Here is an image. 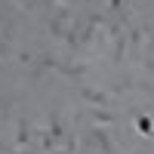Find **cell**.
I'll return each instance as SVG.
<instances>
[{"label":"cell","instance_id":"52a82bcc","mask_svg":"<svg viewBox=\"0 0 154 154\" xmlns=\"http://www.w3.org/2000/svg\"><path fill=\"white\" fill-rule=\"evenodd\" d=\"M105 9L108 12H120L123 9V0H105Z\"/></svg>","mask_w":154,"mask_h":154},{"label":"cell","instance_id":"6da1fadb","mask_svg":"<svg viewBox=\"0 0 154 154\" xmlns=\"http://www.w3.org/2000/svg\"><path fill=\"white\" fill-rule=\"evenodd\" d=\"M80 96H83L86 102H93L96 108L111 105V96H108V93H102V89H93V86H80Z\"/></svg>","mask_w":154,"mask_h":154},{"label":"cell","instance_id":"7a4b0ae2","mask_svg":"<svg viewBox=\"0 0 154 154\" xmlns=\"http://www.w3.org/2000/svg\"><path fill=\"white\" fill-rule=\"evenodd\" d=\"M59 71L65 77H71V80H83L89 74V65H83V62H65V65H59Z\"/></svg>","mask_w":154,"mask_h":154},{"label":"cell","instance_id":"8992f818","mask_svg":"<svg viewBox=\"0 0 154 154\" xmlns=\"http://www.w3.org/2000/svg\"><path fill=\"white\" fill-rule=\"evenodd\" d=\"M136 130L142 136H151V117H136Z\"/></svg>","mask_w":154,"mask_h":154},{"label":"cell","instance_id":"ba28073f","mask_svg":"<svg viewBox=\"0 0 154 154\" xmlns=\"http://www.w3.org/2000/svg\"><path fill=\"white\" fill-rule=\"evenodd\" d=\"M19 62L22 65H31V53H19Z\"/></svg>","mask_w":154,"mask_h":154},{"label":"cell","instance_id":"5b68a950","mask_svg":"<svg viewBox=\"0 0 154 154\" xmlns=\"http://www.w3.org/2000/svg\"><path fill=\"white\" fill-rule=\"evenodd\" d=\"M31 142V126H28V120H19V130H16V145L19 148H25Z\"/></svg>","mask_w":154,"mask_h":154},{"label":"cell","instance_id":"277c9868","mask_svg":"<svg viewBox=\"0 0 154 154\" xmlns=\"http://www.w3.org/2000/svg\"><path fill=\"white\" fill-rule=\"evenodd\" d=\"M89 117H93L96 126H111V123H114V114L105 111V108H93V114H89Z\"/></svg>","mask_w":154,"mask_h":154},{"label":"cell","instance_id":"3957f363","mask_svg":"<svg viewBox=\"0 0 154 154\" xmlns=\"http://www.w3.org/2000/svg\"><path fill=\"white\" fill-rule=\"evenodd\" d=\"M49 136H53V142H56V145H59V142H65V136H68V130H65V120H62L56 111L49 114Z\"/></svg>","mask_w":154,"mask_h":154}]
</instances>
